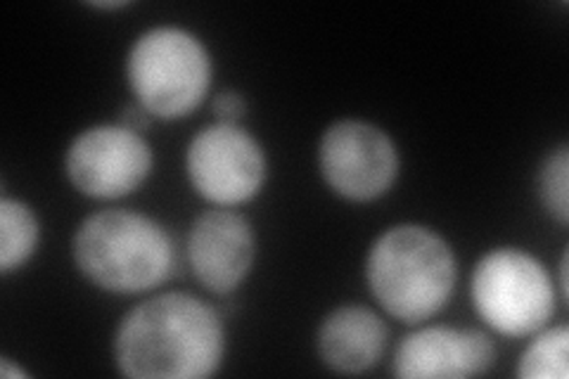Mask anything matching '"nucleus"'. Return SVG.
<instances>
[{
    "label": "nucleus",
    "instance_id": "nucleus-1",
    "mask_svg": "<svg viewBox=\"0 0 569 379\" xmlns=\"http://www.w3.org/2000/svg\"><path fill=\"white\" fill-rule=\"evenodd\" d=\"M223 353L226 332L217 309L186 292L138 303L114 335L117 368L133 379H204L217 375Z\"/></svg>",
    "mask_w": 569,
    "mask_h": 379
},
{
    "label": "nucleus",
    "instance_id": "nucleus-2",
    "mask_svg": "<svg viewBox=\"0 0 569 379\" xmlns=\"http://www.w3.org/2000/svg\"><path fill=\"white\" fill-rule=\"evenodd\" d=\"M366 280L370 295L391 318L418 325L449 303L458 268L449 242L439 232L401 223L372 242Z\"/></svg>",
    "mask_w": 569,
    "mask_h": 379
},
{
    "label": "nucleus",
    "instance_id": "nucleus-3",
    "mask_svg": "<svg viewBox=\"0 0 569 379\" xmlns=\"http://www.w3.org/2000/svg\"><path fill=\"white\" fill-rule=\"evenodd\" d=\"M81 276L112 295H140L162 285L176 266L171 235L152 216L127 209L91 213L71 242Z\"/></svg>",
    "mask_w": 569,
    "mask_h": 379
},
{
    "label": "nucleus",
    "instance_id": "nucleus-4",
    "mask_svg": "<svg viewBox=\"0 0 569 379\" xmlns=\"http://www.w3.org/2000/svg\"><path fill=\"white\" fill-rule=\"evenodd\" d=\"M127 81L136 102L154 119H186L209 93L211 56L194 33L157 27L131 46Z\"/></svg>",
    "mask_w": 569,
    "mask_h": 379
},
{
    "label": "nucleus",
    "instance_id": "nucleus-5",
    "mask_svg": "<svg viewBox=\"0 0 569 379\" xmlns=\"http://www.w3.org/2000/svg\"><path fill=\"white\" fill-rule=\"evenodd\" d=\"M470 295L479 318L503 337H531L556 316L553 280L537 257L518 247L491 249L479 259Z\"/></svg>",
    "mask_w": 569,
    "mask_h": 379
},
{
    "label": "nucleus",
    "instance_id": "nucleus-6",
    "mask_svg": "<svg viewBox=\"0 0 569 379\" xmlns=\"http://www.w3.org/2000/svg\"><path fill=\"white\" fill-rule=\"evenodd\" d=\"M186 171L202 200L230 209L254 200L269 164L259 140L242 126L211 123L190 140Z\"/></svg>",
    "mask_w": 569,
    "mask_h": 379
},
{
    "label": "nucleus",
    "instance_id": "nucleus-7",
    "mask_svg": "<svg viewBox=\"0 0 569 379\" xmlns=\"http://www.w3.org/2000/svg\"><path fill=\"white\" fill-rule=\"evenodd\" d=\"M318 169L335 195L349 202H372L395 186L399 152L380 126L342 119L318 142Z\"/></svg>",
    "mask_w": 569,
    "mask_h": 379
},
{
    "label": "nucleus",
    "instance_id": "nucleus-8",
    "mask_svg": "<svg viewBox=\"0 0 569 379\" xmlns=\"http://www.w3.org/2000/svg\"><path fill=\"white\" fill-rule=\"evenodd\" d=\"M154 154L142 133L121 123H100L81 131L67 150L69 183L91 200H119L150 178Z\"/></svg>",
    "mask_w": 569,
    "mask_h": 379
},
{
    "label": "nucleus",
    "instance_id": "nucleus-9",
    "mask_svg": "<svg viewBox=\"0 0 569 379\" xmlns=\"http://www.w3.org/2000/svg\"><path fill=\"white\" fill-rule=\"evenodd\" d=\"M252 223L230 209H209L194 219L188 235V259L194 278L213 295L238 290L254 266Z\"/></svg>",
    "mask_w": 569,
    "mask_h": 379
},
{
    "label": "nucleus",
    "instance_id": "nucleus-10",
    "mask_svg": "<svg viewBox=\"0 0 569 379\" xmlns=\"http://www.w3.org/2000/svg\"><path fill=\"white\" fill-rule=\"evenodd\" d=\"M493 363V341L482 330L432 325L403 337L395 356V375L401 379H468L487 375Z\"/></svg>",
    "mask_w": 569,
    "mask_h": 379
},
{
    "label": "nucleus",
    "instance_id": "nucleus-11",
    "mask_svg": "<svg viewBox=\"0 0 569 379\" xmlns=\"http://www.w3.org/2000/svg\"><path fill=\"white\" fill-rule=\"evenodd\" d=\"M387 325L366 306L347 303L320 322L316 347L323 363L340 375H361L378 366L387 347Z\"/></svg>",
    "mask_w": 569,
    "mask_h": 379
},
{
    "label": "nucleus",
    "instance_id": "nucleus-12",
    "mask_svg": "<svg viewBox=\"0 0 569 379\" xmlns=\"http://www.w3.org/2000/svg\"><path fill=\"white\" fill-rule=\"evenodd\" d=\"M41 240V223L29 205L3 197L0 200V273L22 268Z\"/></svg>",
    "mask_w": 569,
    "mask_h": 379
},
{
    "label": "nucleus",
    "instance_id": "nucleus-13",
    "mask_svg": "<svg viewBox=\"0 0 569 379\" xmlns=\"http://www.w3.org/2000/svg\"><path fill=\"white\" fill-rule=\"evenodd\" d=\"M533 339L525 349L518 377L522 379H567L569 363H567V347H569V330L567 325L558 328H546L533 332Z\"/></svg>",
    "mask_w": 569,
    "mask_h": 379
},
{
    "label": "nucleus",
    "instance_id": "nucleus-14",
    "mask_svg": "<svg viewBox=\"0 0 569 379\" xmlns=\"http://www.w3.org/2000/svg\"><path fill=\"white\" fill-rule=\"evenodd\" d=\"M569 150L560 146L550 152L539 169V197L546 211L553 216L560 226L569 219Z\"/></svg>",
    "mask_w": 569,
    "mask_h": 379
},
{
    "label": "nucleus",
    "instance_id": "nucleus-15",
    "mask_svg": "<svg viewBox=\"0 0 569 379\" xmlns=\"http://www.w3.org/2000/svg\"><path fill=\"white\" fill-rule=\"evenodd\" d=\"M211 112L217 123L240 126V121L247 114V100L238 90H223V93L211 100Z\"/></svg>",
    "mask_w": 569,
    "mask_h": 379
},
{
    "label": "nucleus",
    "instance_id": "nucleus-16",
    "mask_svg": "<svg viewBox=\"0 0 569 379\" xmlns=\"http://www.w3.org/2000/svg\"><path fill=\"white\" fill-rule=\"evenodd\" d=\"M152 114L146 110V107H140L138 102L136 104H127L121 110V117H119V123L123 126V129L129 131H136V133H146L150 129L152 123Z\"/></svg>",
    "mask_w": 569,
    "mask_h": 379
},
{
    "label": "nucleus",
    "instance_id": "nucleus-17",
    "mask_svg": "<svg viewBox=\"0 0 569 379\" xmlns=\"http://www.w3.org/2000/svg\"><path fill=\"white\" fill-rule=\"evenodd\" d=\"M0 372H3V377H27V372L22 368H14L10 358H0Z\"/></svg>",
    "mask_w": 569,
    "mask_h": 379
},
{
    "label": "nucleus",
    "instance_id": "nucleus-18",
    "mask_svg": "<svg viewBox=\"0 0 569 379\" xmlns=\"http://www.w3.org/2000/svg\"><path fill=\"white\" fill-rule=\"evenodd\" d=\"M129 3H96V8H104V10H117V8H127Z\"/></svg>",
    "mask_w": 569,
    "mask_h": 379
}]
</instances>
